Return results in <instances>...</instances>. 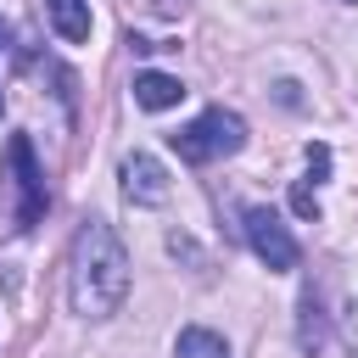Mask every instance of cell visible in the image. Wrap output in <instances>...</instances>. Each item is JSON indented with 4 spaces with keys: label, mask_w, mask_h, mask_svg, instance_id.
Here are the masks:
<instances>
[{
    "label": "cell",
    "mask_w": 358,
    "mask_h": 358,
    "mask_svg": "<svg viewBox=\"0 0 358 358\" xmlns=\"http://www.w3.org/2000/svg\"><path fill=\"white\" fill-rule=\"evenodd\" d=\"M324 173H330V145H308V179L319 185Z\"/></svg>",
    "instance_id": "obj_11"
},
{
    "label": "cell",
    "mask_w": 358,
    "mask_h": 358,
    "mask_svg": "<svg viewBox=\"0 0 358 358\" xmlns=\"http://www.w3.org/2000/svg\"><path fill=\"white\" fill-rule=\"evenodd\" d=\"M341 336H347V352L358 358V302L347 308V319H341Z\"/></svg>",
    "instance_id": "obj_12"
},
{
    "label": "cell",
    "mask_w": 358,
    "mask_h": 358,
    "mask_svg": "<svg viewBox=\"0 0 358 358\" xmlns=\"http://www.w3.org/2000/svg\"><path fill=\"white\" fill-rule=\"evenodd\" d=\"M179 101H185V84H179L173 73H134V106L168 112V106H179Z\"/></svg>",
    "instance_id": "obj_7"
},
{
    "label": "cell",
    "mask_w": 358,
    "mask_h": 358,
    "mask_svg": "<svg viewBox=\"0 0 358 358\" xmlns=\"http://www.w3.org/2000/svg\"><path fill=\"white\" fill-rule=\"evenodd\" d=\"M168 145L179 151V162L190 168H207V162H224L246 145V117L229 112V106H207L201 117H190L179 134H168Z\"/></svg>",
    "instance_id": "obj_3"
},
{
    "label": "cell",
    "mask_w": 358,
    "mask_h": 358,
    "mask_svg": "<svg viewBox=\"0 0 358 358\" xmlns=\"http://www.w3.org/2000/svg\"><path fill=\"white\" fill-rule=\"evenodd\" d=\"M117 179H123V196H129L134 207H162V201L173 196V179H168V168H162L151 151H129L123 168H117Z\"/></svg>",
    "instance_id": "obj_5"
},
{
    "label": "cell",
    "mask_w": 358,
    "mask_h": 358,
    "mask_svg": "<svg viewBox=\"0 0 358 358\" xmlns=\"http://www.w3.org/2000/svg\"><path fill=\"white\" fill-rule=\"evenodd\" d=\"M45 17H50V28H56L67 45H84V39L95 34L90 0H45Z\"/></svg>",
    "instance_id": "obj_6"
},
{
    "label": "cell",
    "mask_w": 358,
    "mask_h": 358,
    "mask_svg": "<svg viewBox=\"0 0 358 358\" xmlns=\"http://www.w3.org/2000/svg\"><path fill=\"white\" fill-rule=\"evenodd\" d=\"M129 296V252L106 218H84L67 252V302L78 319H112Z\"/></svg>",
    "instance_id": "obj_1"
},
{
    "label": "cell",
    "mask_w": 358,
    "mask_h": 358,
    "mask_svg": "<svg viewBox=\"0 0 358 358\" xmlns=\"http://www.w3.org/2000/svg\"><path fill=\"white\" fill-rule=\"evenodd\" d=\"M296 341H302V352L319 347V296L313 291H302V330H296Z\"/></svg>",
    "instance_id": "obj_9"
},
{
    "label": "cell",
    "mask_w": 358,
    "mask_h": 358,
    "mask_svg": "<svg viewBox=\"0 0 358 358\" xmlns=\"http://www.w3.org/2000/svg\"><path fill=\"white\" fill-rule=\"evenodd\" d=\"M45 173L34 162V145L28 134H11L6 140V168H0V241H17L28 235L39 218H45Z\"/></svg>",
    "instance_id": "obj_2"
},
{
    "label": "cell",
    "mask_w": 358,
    "mask_h": 358,
    "mask_svg": "<svg viewBox=\"0 0 358 358\" xmlns=\"http://www.w3.org/2000/svg\"><path fill=\"white\" fill-rule=\"evenodd\" d=\"M291 213H296V218H319V196H313V185H308V179H296V185H291Z\"/></svg>",
    "instance_id": "obj_10"
},
{
    "label": "cell",
    "mask_w": 358,
    "mask_h": 358,
    "mask_svg": "<svg viewBox=\"0 0 358 358\" xmlns=\"http://www.w3.org/2000/svg\"><path fill=\"white\" fill-rule=\"evenodd\" d=\"M0 45H6V17H0Z\"/></svg>",
    "instance_id": "obj_13"
},
{
    "label": "cell",
    "mask_w": 358,
    "mask_h": 358,
    "mask_svg": "<svg viewBox=\"0 0 358 358\" xmlns=\"http://www.w3.org/2000/svg\"><path fill=\"white\" fill-rule=\"evenodd\" d=\"M347 6H358V0H347Z\"/></svg>",
    "instance_id": "obj_15"
},
{
    "label": "cell",
    "mask_w": 358,
    "mask_h": 358,
    "mask_svg": "<svg viewBox=\"0 0 358 358\" xmlns=\"http://www.w3.org/2000/svg\"><path fill=\"white\" fill-rule=\"evenodd\" d=\"M173 358H229V341L207 324H185L179 341H173Z\"/></svg>",
    "instance_id": "obj_8"
},
{
    "label": "cell",
    "mask_w": 358,
    "mask_h": 358,
    "mask_svg": "<svg viewBox=\"0 0 358 358\" xmlns=\"http://www.w3.org/2000/svg\"><path fill=\"white\" fill-rule=\"evenodd\" d=\"M246 246H252L257 263H268L274 274H291V268L302 263V252H296V241H291V229L280 224L274 207H246Z\"/></svg>",
    "instance_id": "obj_4"
},
{
    "label": "cell",
    "mask_w": 358,
    "mask_h": 358,
    "mask_svg": "<svg viewBox=\"0 0 358 358\" xmlns=\"http://www.w3.org/2000/svg\"><path fill=\"white\" fill-rule=\"evenodd\" d=\"M0 117H6V95H0Z\"/></svg>",
    "instance_id": "obj_14"
}]
</instances>
